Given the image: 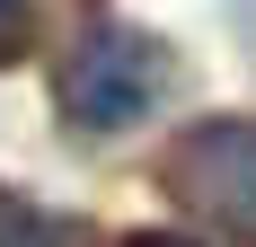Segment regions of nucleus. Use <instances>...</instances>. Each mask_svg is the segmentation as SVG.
<instances>
[{
    "instance_id": "4",
    "label": "nucleus",
    "mask_w": 256,
    "mask_h": 247,
    "mask_svg": "<svg viewBox=\"0 0 256 247\" xmlns=\"http://www.w3.org/2000/svg\"><path fill=\"white\" fill-rule=\"evenodd\" d=\"M36 44V0H0V71Z\"/></svg>"
},
{
    "instance_id": "1",
    "label": "nucleus",
    "mask_w": 256,
    "mask_h": 247,
    "mask_svg": "<svg viewBox=\"0 0 256 247\" xmlns=\"http://www.w3.org/2000/svg\"><path fill=\"white\" fill-rule=\"evenodd\" d=\"M168 80H177V53L159 44V36H142V26L106 18V26H88V44L62 62L53 106H62L71 132H132V124L168 98Z\"/></svg>"
},
{
    "instance_id": "5",
    "label": "nucleus",
    "mask_w": 256,
    "mask_h": 247,
    "mask_svg": "<svg viewBox=\"0 0 256 247\" xmlns=\"http://www.w3.org/2000/svg\"><path fill=\"white\" fill-rule=\"evenodd\" d=\"M124 247H204V238H186V230H132Z\"/></svg>"
},
{
    "instance_id": "3",
    "label": "nucleus",
    "mask_w": 256,
    "mask_h": 247,
    "mask_svg": "<svg viewBox=\"0 0 256 247\" xmlns=\"http://www.w3.org/2000/svg\"><path fill=\"white\" fill-rule=\"evenodd\" d=\"M0 247H62V221L26 212V203H0Z\"/></svg>"
},
{
    "instance_id": "2",
    "label": "nucleus",
    "mask_w": 256,
    "mask_h": 247,
    "mask_svg": "<svg viewBox=\"0 0 256 247\" xmlns=\"http://www.w3.org/2000/svg\"><path fill=\"white\" fill-rule=\"evenodd\" d=\"M159 194L186 221H221L256 238V124L248 115H204L186 124L159 159Z\"/></svg>"
}]
</instances>
